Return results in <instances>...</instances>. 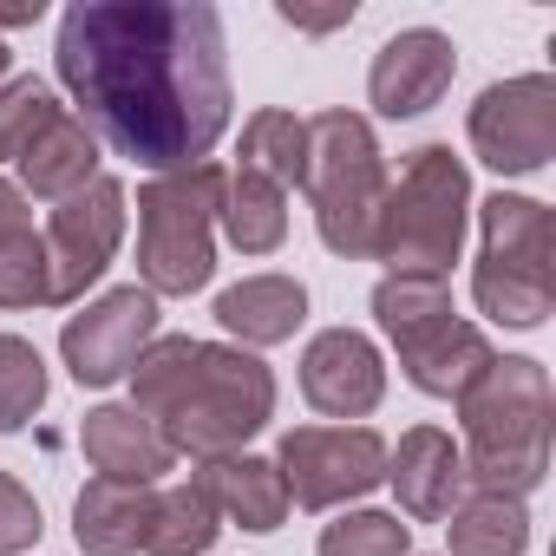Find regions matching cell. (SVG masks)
Masks as SVG:
<instances>
[{"label":"cell","mask_w":556,"mask_h":556,"mask_svg":"<svg viewBox=\"0 0 556 556\" xmlns=\"http://www.w3.org/2000/svg\"><path fill=\"white\" fill-rule=\"evenodd\" d=\"M53 73L92 138L144 177L210 164L236 118L229 34L210 0H73Z\"/></svg>","instance_id":"1"},{"label":"cell","mask_w":556,"mask_h":556,"mask_svg":"<svg viewBox=\"0 0 556 556\" xmlns=\"http://www.w3.org/2000/svg\"><path fill=\"white\" fill-rule=\"evenodd\" d=\"M549 439H556V393L549 367L530 354H497L478 387L458 400V452L471 491L530 497L549 478Z\"/></svg>","instance_id":"2"},{"label":"cell","mask_w":556,"mask_h":556,"mask_svg":"<svg viewBox=\"0 0 556 556\" xmlns=\"http://www.w3.org/2000/svg\"><path fill=\"white\" fill-rule=\"evenodd\" d=\"M478 216V262H471V302L497 328H543L556 315V223L543 197L491 190L471 203Z\"/></svg>","instance_id":"3"},{"label":"cell","mask_w":556,"mask_h":556,"mask_svg":"<svg viewBox=\"0 0 556 556\" xmlns=\"http://www.w3.org/2000/svg\"><path fill=\"white\" fill-rule=\"evenodd\" d=\"M471 164L452 144H419L406 151L400 177H387V210L374 229V262L387 275H445L465 255L471 229Z\"/></svg>","instance_id":"4"},{"label":"cell","mask_w":556,"mask_h":556,"mask_svg":"<svg viewBox=\"0 0 556 556\" xmlns=\"http://www.w3.org/2000/svg\"><path fill=\"white\" fill-rule=\"evenodd\" d=\"M302 197L315 210V236L341 262H374V229L387 210V157L367 112H315L308 118V170Z\"/></svg>","instance_id":"5"},{"label":"cell","mask_w":556,"mask_h":556,"mask_svg":"<svg viewBox=\"0 0 556 556\" xmlns=\"http://www.w3.org/2000/svg\"><path fill=\"white\" fill-rule=\"evenodd\" d=\"M223 184H229V170L216 157L138 184V289H151L157 302L210 289Z\"/></svg>","instance_id":"6"},{"label":"cell","mask_w":556,"mask_h":556,"mask_svg":"<svg viewBox=\"0 0 556 556\" xmlns=\"http://www.w3.org/2000/svg\"><path fill=\"white\" fill-rule=\"evenodd\" d=\"M275 419V374L262 354L229 348V341H203L197 367L184 380V393L170 400V413L157 419L164 445L190 465L249 452V439Z\"/></svg>","instance_id":"7"},{"label":"cell","mask_w":556,"mask_h":556,"mask_svg":"<svg viewBox=\"0 0 556 556\" xmlns=\"http://www.w3.org/2000/svg\"><path fill=\"white\" fill-rule=\"evenodd\" d=\"M125 216H131V197L118 177H92L86 190H73L66 203H53L40 242H47V308H79L86 289L105 282V268L118 262V242H125Z\"/></svg>","instance_id":"8"},{"label":"cell","mask_w":556,"mask_h":556,"mask_svg":"<svg viewBox=\"0 0 556 556\" xmlns=\"http://www.w3.org/2000/svg\"><path fill=\"white\" fill-rule=\"evenodd\" d=\"M289 510H348L387 484V439L374 426H295L275 445Z\"/></svg>","instance_id":"9"},{"label":"cell","mask_w":556,"mask_h":556,"mask_svg":"<svg viewBox=\"0 0 556 556\" xmlns=\"http://www.w3.org/2000/svg\"><path fill=\"white\" fill-rule=\"evenodd\" d=\"M465 144L497 177L549 170V157H556V79L549 73L491 79L465 112Z\"/></svg>","instance_id":"10"},{"label":"cell","mask_w":556,"mask_h":556,"mask_svg":"<svg viewBox=\"0 0 556 556\" xmlns=\"http://www.w3.org/2000/svg\"><path fill=\"white\" fill-rule=\"evenodd\" d=\"M157 334H164L157 295L138 289V282H125V289L92 295L79 315H66V328H60V361H66V374H73L79 387L105 393V387L131 380L138 354H144Z\"/></svg>","instance_id":"11"},{"label":"cell","mask_w":556,"mask_h":556,"mask_svg":"<svg viewBox=\"0 0 556 556\" xmlns=\"http://www.w3.org/2000/svg\"><path fill=\"white\" fill-rule=\"evenodd\" d=\"M302 400L334 426H367L387 400V354L361 328H321L302 348Z\"/></svg>","instance_id":"12"},{"label":"cell","mask_w":556,"mask_h":556,"mask_svg":"<svg viewBox=\"0 0 556 556\" xmlns=\"http://www.w3.org/2000/svg\"><path fill=\"white\" fill-rule=\"evenodd\" d=\"M452 79H458V47H452V34H439V27H400L380 53H374V66H367V105H374V118H426L445 92H452Z\"/></svg>","instance_id":"13"},{"label":"cell","mask_w":556,"mask_h":556,"mask_svg":"<svg viewBox=\"0 0 556 556\" xmlns=\"http://www.w3.org/2000/svg\"><path fill=\"white\" fill-rule=\"evenodd\" d=\"M393 354H400V374H406L413 393H426V400H452V406H458V400L478 387V374L497 361L491 334H484L478 321H465L458 308L439 315V321H426V328H413V334H400Z\"/></svg>","instance_id":"14"},{"label":"cell","mask_w":556,"mask_h":556,"mask_svg":"<svg viewBox=\"0 0 556 556\" xmlns=\"http://www.w3.org/2000/svg\"><path fill=\"white\" fill-rule=\"evenodd\" d=\"M387 484H393L406 523H445L452 504L471 491L465 484V452L445 426L400 432V445H387Z\"/></svg>","instance_id":"15"},{"label":"cell","mask_w":556,"mask_h":556,"mask_svg":"<svg viewBox=\"0 0 556 556\" xmlns=\"http://www.w3.org/2000/svg\"><path fill=\"white\" fill-rule=\"evenodd\" d=\"M308 321V289L282 268H262V275H242L216 295V328L229 334V348H249V354H268L295 341Z\"/></svg>","instance_id":"16"},{"label":"cell","mask_w":556,"mask_h":556,"mask_svg":"<svg viewBox=\"0 0 556 556\" xmlns=\"http://www.w3.org/2000/svg\"><path fill=\"white\" fill-rule=\"evenodd\" d=\"M79 452L92 458L99 478H125V484H164V471H177V452L131 400L92 406L79 419Z\"/></svg>","instance_id":"17"},{"label":"cell","mask_w":556,"mask_h":556,"mask_svg":"<svg viewBox=\"0 0 556 556\" xmlns=\"http://www.w3.org/2000/svg\"><path fill=\"white\" fill-rule=\"evenodd\" d=\"M190 478L210 491L223 530L236 523V530H249V536H268V530H282V523H289V484H282V471H275V458L229 452V458L197 465Z\"/></svg>","instance_id":"18"},{"label":"cell","mask_w":556,"mask_h":556,"mask_svg":"<svg viewBox=\"0 0 556 556\" xmlns=\"http://www.w3.org/2000/svg\"><path fill=\"white\" fill-rule=\"evenodd\" d=\"M157 484H125V478H86L73 497V543L86 556H138L151 530Z\"/></svg>","instance_id":"19"},{"label":"cell","mask_w":556,"mask_h":556,"mask_svg":"<svg viewBox=\"0 0 556 556\" xmlns=\"http://www.w3.org/2000/svg\"><path fill=\"white\" fill-rule=\"evenodd\" d=\"M99 157H105V144L92 138V125L66 105L27 151H21V190H27V203H66L73 190H86L92 177H99Z\"/></svg>","instance_id":"20"},{"label":"cell","mask_w":556,"mask_h":556,"mask_svg":"<svg viewBox=\"0 0 556 556\" xmlns=\"http://www.w3.org/2000/svg\"><path fill=\"white\" fill-rule=\"evenodd\" d=\"M445 556H530V497L465 491L445 517Z\"/></svg>","instance_id":"21"},{"label":"cell","mask_w":556,"mask_h":556,"mask_svg":"<svg viewBox=\"0 0 556 556\" xmlns=\"http://www.w3.org/2000/svg\"><path fill=\"white\" fill-rule=\"evenodd\" d=\"M216 236L242 255H275L289 242V190H275L268 177H249V170H229Z\"/></svg>","instance_id":"22"},{"label":"cell","mask_w":556,"mask_h":556,"mask_svg":"<svg viewBox=\"0 0 556 556\" xmlns=\"http://www.w3.org/2000/svg\"><path fill=\"white\" fill-rule=\"evenodd\" d=\"M236 170L249 177H268L275 190H302V170H308V118H295L289 105H262L242 118V138H236Z\"/></svg>","instance_id":"23"},{"label":"cell","mask_w":556,"mask_h":556,"mask_svg":"<svg viewBox=\"0 0 556 556\" xmlns=\"http://www.w3.org/2000/svg\"><path fill=\"white\" fill-rule=\"evenodd\" d=\"M223 536V517L210 504V491L197 478L164 484L151 504V530H144V556H210Z\"/></svg>","instance_id":"24"},{"label":"cell","mask_w":556,"mask_h":556,"mask_svg":"<svg viewBox=\"0 0 556 556\" xmlns=\"http://www.w3.org/2000/svg\"><path fill=\"white\" fill-rule=\"evenodd\" d=\"M367 308H374V328L387 341H400V334L452 315V282H439V275H380Z\"/></svg>","instance_id":"25"},{"label":"cell","mask_w":556,"mask_h":556,"mask_svg":"<svg viewBox=\"0 0 556 556\" xmlns=\"http://www.w3.org/2000/svg\"><path fill=\"white\" fill-rule=\"evenodd\" d=\"M53 393L47 354L27 334H0V432H27Z\"/></svg>","instance_id":"26"},{"label":"cell","mask_w":556,"mask_h":556,"mask_svg":"<svg viewBox=\"0 0 556 556\" xmlns=\"http://www.w3.org/2000/svg\"><path fill=\"white\" fill-rule=\"evenodd\" d=\"M315 556H413V523L400 510L354 504V510H334V523H321Z\"/></svg>","instance_id":"27"},{"label":"cell","mask_w":556,"mask_h":556,"mask_svg":"<svg viewBox=\"0 0 556 556\" xmlns=\"http://www.w3.org/2000/svg\"><path fill=\"white\" fill-rule=\"evenodd\" d=\"M197 348L203 341H190V334H157L144 354H138V367H131V406L157 426L164 413H170V400L184 393V380H190V367H197Z\"/></svg>","instance_id":"28"},{"label":"cell","mask_w":556,"mask_h":556,"mask_svg":"<svg viewBox=\"0 0 556 556\" xmlns=\"http://www.w3.org/2000/svg\"><path fill=\"white\" fill-rule=\"evenodd\" d=\"M66 105L53 99V86L47 79H34V73H14L8 86H0V164H21V151L60 118Z\"/></svg>","instance_id":"29"},{"label":"cell","mask_w":556,"mask_h":556,"mask_svg":"<svg viewBox=\"0 0 556 556\" xmlns=\"http://www.w3.org/2000/svg\"><path fill=\"white\" fill-rule=\"evenodd\" d=\"M47 308V242L40 229L0 236V315Z\"/></svg>","instance_id":"30"},{"label":"cell","mask_w":556,"mask_h":556,"mask_svg":"<svg viewBox=\"0 0 556 556\" xmlns=\"http://www.w3.org/2000/svg\"><path fill=\"white\" fill-rule=\"evenodd\" d=\"M40 536H47L40 497H34L14 471H0V556H27Z\"/></svg>","instance_id":"31"},{"label":"cell","mask_w":556,"mask_h":556,"mask_svg":"<svg viewBox=\"0 0 556 556\" xmlns=\"http://www.w3.org/2000/svg\"><path fill=\"white\" fill-rule=\"evenodd\" d=\"M354 0H334V8H302V0H275V21L282 27H295V34H341V27H354Z\"/></svg>","instance_id":"32"},{"label":"cell","mask_w":556,"mask_h":556,"mask_svg":"<svg viewBox=\"0 0 556 556\" xmlns=\"http://www.w3.org/2000/svg\"><path fill=\"white\" fill-rule=\"evenodd\" d=\"M14 229H34V203L8 170H0V236H14Z\"/></svg>","instance_id":"33"},{"label":"cell","mask_w":556,"mask_h":556,"mask_svg":"<svg viewBox=\"0 0 556 556\" xmlns=\"http://www.w3.org/2000/svg\"><path fill=\"white\" fill-rule=\"evenodd\" d=\"M8 79H14V47L0 40V86H8Z\"/></svg>","instance_id":"34"}]
</instances>
